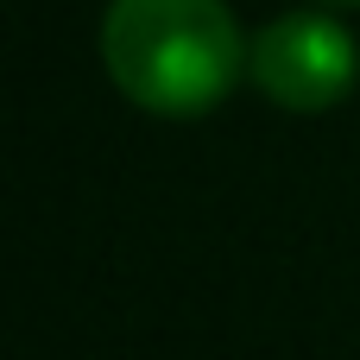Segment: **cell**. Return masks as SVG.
I'll use <instances>...</instances> for the list:
<instances>
[{"label": "cell", "instance_id": "obj_1", "mask_svg": "<svg viewBox=\"0 0 360 360\" xmlns=\"http://www.w3.org/2000/svg\"><path fill=\"white\" fill-rule=\"evenodd\" d=\"M101 63L133 108L196 120L234 95L253 44L228 0H108Z\"/></svg>", "mask_w": 360, "mask_h": 360}, {"label": "cell", "instance_id": "obj_2", "mask_svg": "<svg viewBox=\"0 0 360 360\" xmlns=\"http://www.w3.org/2000/svg\"><path fill=\"white\" fill-rule=\"evenodd\" d=\"M247 76L259 82V95L285 114H323L335 108L360 76V51L342 19L329 13H285L253 38V63Z\"/></svg>", "mask_w": 360, "mask_h": 360}]
</instances>
